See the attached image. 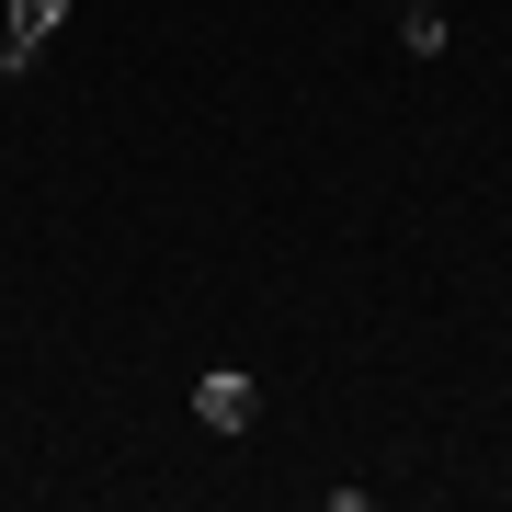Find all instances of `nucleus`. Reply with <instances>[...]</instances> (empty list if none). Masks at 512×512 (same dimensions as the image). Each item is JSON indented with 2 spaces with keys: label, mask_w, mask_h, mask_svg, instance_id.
<instances>
[{
  "label": "nucleus",
  "mask_w": 512,
  "mask_h": 512,
  "mask_svg": "<svg viewBox=\"0 0 512 512\" xmlns=\"http://www.w3.org/2000/svg\"><path fill=\"white\" fill-rule=\"evenodd\" d=\"M251 399H262V387L239 376V365H217V376H194V421H205V433H251Z\"/></svg>",
  "instance_id": "obj_1"
},
{
  "label": "nucleus",
  "mask_w": 512,
  "mask_h": 512,
  "mask_svg": "<svg viewBox=\"0 0 512 512\" xmlns=\"http://www.w3.org/2000/svg\"><path fill=\"white\" fill-rule=\"evenodd\" d=\"M0 23H12L23 69H35V57H46V35H57V23H69V0H12V12H0Z\"/></svg>",
  "instance_id": "obj_2"
},
{
  "label": "nucleus",
  "mask_w": 512,
  "mask_h": 512,
  "mask_svg": "<svg viewBox=\"0 0 512 512\" xmlns=\"http://www.w3.org/2000/svg\"><path fill=\"white\" fill-rule=\"evenodd\" d=\"M399 46L410 57H444V0H410V12H399Z\"/></svg>",
  "instance_id": "obj_3"
},
{
  "label": "nucleus",
  "mask_w": 512,
  "mask_h": 512,
  "mask_svg": "<svg viewBox=\"0 0 512 512\" xmlns=\"http://www.w3.org/2000/svg\"><path fill=\"white\" fill-rule=\"evenodd\" d=\"M0 69H23V46H12V23H0Z\"/></svg>",
  "instance_id": "obj_4"
},
{
  "label": "nucleus",
  "mask_w": 512,
  "mask_h": 512,
  "mask_svg": "<svg viewBox=\"0 0 512 512\" xmlns=\"http://www.w3.org/2000/svg\"><path fill=\"white\" fill-rule=\"evenodd\" d=\"M399 12H410V0H399Z\"/></svg>",
  "instance_id": "obj_5"
}]
</instances>
